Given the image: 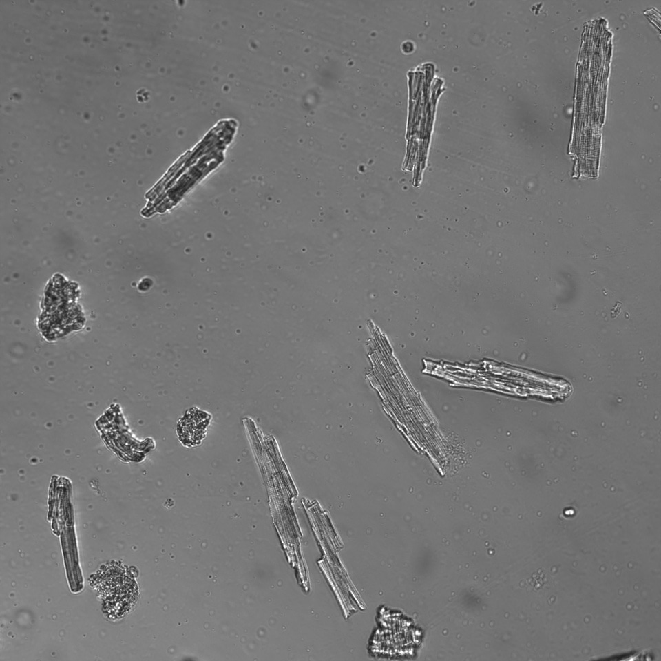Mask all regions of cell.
Here are the masks:
<instances>
[{
  "label": "cell",
  "mask_w": 661,
  "mask_h": 661,
  "mask_svg": "<svg viewBox=\"0 0 661 661\" xmlns=\"http://www.w3.org/2000/svg\"><path fill=\"white\" fill-rule=\"evenodd\" d=\"M92 585L101 595L103 609L112 618H120L134 606L138 588L125 568L116 563L105 565L92 578Z\"/></svg>",
  "instance_id": "1"
}]
</instances>
